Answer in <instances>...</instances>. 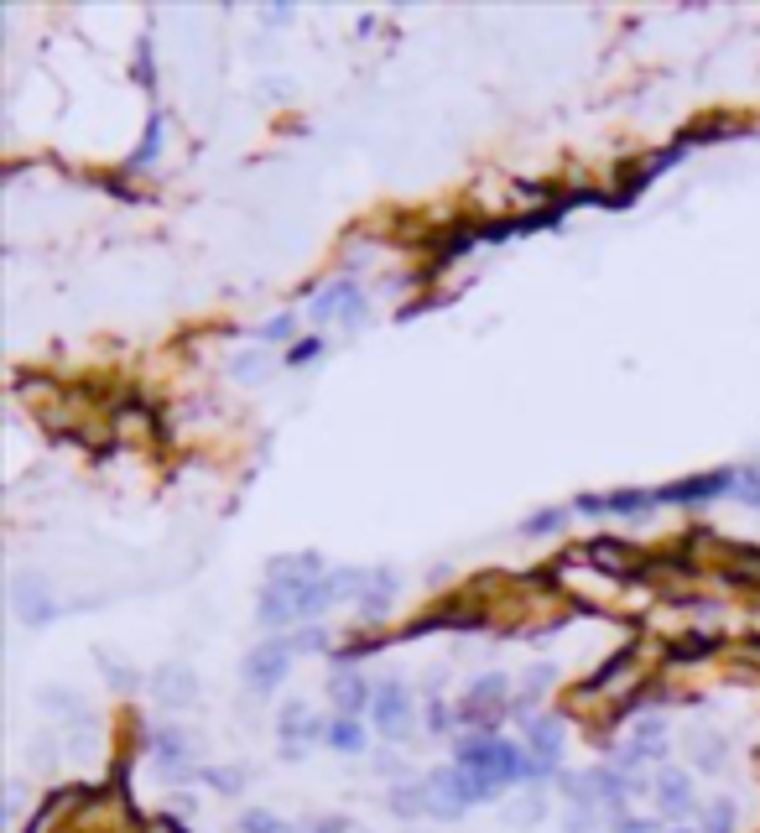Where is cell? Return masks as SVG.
Segmentation results:
<instances>
[{
    "label": "cell",
    "instance_id": "6da1fadb",
    "mask_svg": "<svg viewBox=\"0 0 760 833\" xmlns=\"http://www.w3.org/2000/svg\"><path fill=\"white\" fill-rule=\"evenodd\" d=\"M458 771H469L475 782H485L490 792L500 786H516V782H531V756H526L522 745H511V739L500 735H479V739H464L458 745Z\"/></svg>",
    "mask_w": 760,
    "mask_h": 833
},
{
    "label": "cell",
    "instance_id": "7a4b0ae2",
    "mask_svg": "<svg viewBox=\"0 0 760 833\" xmlns=\"http://www.w3.org/2000/svg\"><path fill=\"white\" fill-rule=\"evenodd\" d=\"M333 604L329 573L323 578H271L261 595V620L266 625H292V620H312Z\"/></svg>",
    "mask_w": 760,
    "mask_h": 833
},
{
    "label": "cell",
    "instance_id": "3957f363",
    "mask_svg": "<svg viewBox=\"0 0 760 833\" xmlns=\"http://www.w3.org/2000/svg\"><path fill=\"white\" fill-rule=\"evenodd\" d=\"M428 792H432V818H458L464 808H475V803H485V797H495L490 786L475 782V776H469V771H458V765H449V771H432Z\"/></svg>",
    "mask_w": 760,
    "mask_h": 833
},
{
    "label": "cell",
    "instance_id": "277c9868",
    "mask_svg": "<svg viewBox=\"0 0 760 833\" xmlns=\"http://www.w3.org/2000/svg\"><path fill=\"white\" fill-rule=\"evenodd\" d=\"M739 469H713V475H692V479H677V485H662L657 500L662 505H709V500L730 495L735 490Z\"/></svg>",
    "mask_w": 760,
    "mask_h": 833
},
{
    "label": "cell",
    "instance_id": "5b68a950",
    "mask_svg": "<svg viewBox=\"0 0 760 833\" xmlns=\"http://www.w3.org/2000/svg\"><path fill=\"white\" fill-rule=\"evenodd\" d=\"M370 719H376L380 735L402 739L412 730V693L402 683H376V693H370Z\"/></svg>",
    "mask_w": 760,
    "mask_h": 833
},
{
    "label": "cell",
    "instance_id": "8992f818",
    "mask_svg": "<svg viewBox=\"0 0 760 833\" xmlns=\"http://www.w3.org/2000/svg\"><path fill=\"white\" fill-rule=\"evenodd\" d=\"M286 666H292V646H286V641L256 646V651L245 657V688H250V693H271L286 677Z\"/></svg>",
    "mask_w": 760,
    "mask_h": 833
},
{
    "label": "cell",
    "instance_id": "52a82bcc",
    "mask_svg": "<svg viewBox=\"0 0 760 833\" xmlns=\"http://www.w3.org/2000/svg\"><path fill=\"white\" fill-rule=\"evenodd\" d=\"M312 313L344 323V329H355V323H365V292L355 282H333V286H323V297L312 303Z\"/></svg>",
    "mask_w": 760,
    "mask_h": 833
},
{
    "label": "cell",
    "instance_id": "ba28073f",
    "mask_svg": "<svg viewBox=\"0 0 760 833\" xmlns=\"http://www.w3.org/2000/svg\"><path fill=\"white\" fill-rule=\"evenodd\" d=\"M651 505H662L657 490H615V495H584V516H651Z\"/></svg>",
    "mask_w": 760,
    "mask_h": 833
},
{
    "label": "cell",
    "instance_id": "9c48e42d",
    "mask_svg": "<svg viewBox=\"0 0 760 833\" xmlns=\"http://www.w3.org/2000/svg\"><path fill=\"white\" fill-rule=\"evenodd\" d=\"M526 745H531V782L537 776H552L557 771V756H563V724L557 719H531Z\"/></svg>",
    "mask_w": 760,
    "mask_h": 833
},
{
    "label": "cell",
    "instance_id": "30bf717a",
    "mask_svg": "<svg viewBox=\"0 0 760 833\" xmlns=\"http://www.w3.org/2000/svg\"><path fill=\"white\" fill-rule=\"evenodd\" d=\"M323 735H329V724H318L308 709H286L282 714V756L286 761H303L308 745L312 739H323Z\"/></svg>",
    "mask_w": 760,
    "mask_h": 833
},
{
    "label": "cell",
    "instance_id": "8fae6325",
    "mask_svg": "<svg viewBox=\"0 0 760 833\" xmlns=\"http://www.w3.org/2000/svg\"><path fill=\"white\" fill-rule=\"evenodd\" d=\"M505 698H511V683H505V677H479L475 688L464 693V703H458V719L479 724V719L500 714V709H505Z\"/></svg>",
    "mask_w": 760,
    "mask_h": 833
},
{
    "label": "cell",
    "instance_id": "7c38bea8",
    "mask_svg": "<svg viewBox=\"0 0 760 833\" xmlns=\"http://www.w3.org/2000/svg\"><path fill=\"white\" fill-rule=\"evenodd\" d=\"M662 756H666V724H662V719H641V724H636V735H630V745H625V756H620V765H625V771H636V765L662 761Z\"/></svg>",
    "mask_w": 760,
    "mask_h": 833
},
{
    "label": "cell",
    "instance_id": "4fadbf2b",
    "mask_svg": "<svg viewBox=\"0 0 760 833\" xmlns=\"http://www.w3.org/2000/svg\"><path fill=\"white\" fill-rule=\"evenodd\" d=\"M370 683H365V677H359V672H350V666H344V672H333L329 677V698H333V709H339V714H365V709H370Z\"/></svg>",
    "mask_w": 760,
    "mask_h": 833
},
{
    "label": "cell",
    "instance_id": "5bb4252c",
    "mask_svg": "<svg viewBox=\"0 0 760 833\" xmlns=\"http://www.w3.org/2000/svg\"><path fill=\"white\" fill-rule=\"evenodd\" d=\"M657 808H662V818H688L692 812V782L683 771H672V765L657 771Z\"/></svg>",
    "mask_w": 760,
    "mask_h": 833
},
{
    "label": "cell",
    "instance_id": "9a60e30c",
    "mask_svg": "<svg viewBox=\"0 0 760 833\" xmlns=\"http://www.w3.org/2000/svg\"><path fill=\"white\" fill-rule=\"evenodd\" d=\"M151 750H157V761H162L167 776H193L188 750H183V735H177V730H157V735H151Z\"/></svg>",
    "mask_w": 760,
    "mask_h": 833
},
{
    "label": "cell",
    "instance_id": "2e32d148",
    "mask_svg": "<svg viewBox=\"0 0 760 833\" xmlns=\"http://www.w3.org/2000/svg\"><path fill=\"white\" fill-rule=\"evenodd\" d=\"M323 745H333V750H344V756H359L365 750V730H359V719L339 714L329 724V735H323Z\"/></svg>",
    "mask_w": 760,
    "mask_h": 833
},
{
    "label": "cell",
    "instance_id": "e0dca14e",
    "mask_svg": "<svg viewBox=\"0 0 760 833\" xmlns=\"http://www.w3.org/2000/svg\"><path fill=\"white\" fill-rule=\"evenodd\" d=\"M391 812H402V818L432 812V792H428V782H422V786H396V792H391Z\"/></svg>",
    "mask_w": 760,
    "mask_h": 833
},
{
    "label": "cell",
    "instance_id": "ac0fdd59",
    "mask_svg": "<svg viewBox=\"0 0 760 833\" xmlns=\"http://www.w3.org/2000/svg\"><path fill=\"white\" fill-rule=\"evenodd\" d=\"M692 765H698V771H724V739L692 735Z\"/></svg>",
    "mask_w": 760,
    "mask_h": 833
},
{
    "label": "cell",
    "instance_id": "d6986e66",
    "mask_svg": "<svg viewBox=\"0 0 760 833\" xmlns=\"http://www.w3.org/2000/svg\"><path fill=\"white\" fill-rule=\"evenodd\" d=\"M157 693H162V698H172V703H188V698H193V677L183 672V666H172V672H162V677H157Z\"/></svg>",
    "mask_w": 760,
    "mask_h": 833
},
{
    "label": "cell",
    "instance_id": "ffe728a7",
    "mask_svg": "<svg viewBox=\"0 0 760 833\" xmlns=\"http://www.w3.org/2000/svg\"><path fill=\"white\" fill-rule=\"evenodd\" d=\"M735 803H713L709 812H703V833H735Z\"/></svg>",
    "mask_w": 760,
    "mask_h": 833
},
{
    "label": "cell",
    "instance_id": "44dd1931",
    "mask_svg": "<svg viewBox=\"0 0 760 833\" xmlns=\"http://www.w3.org/2000/svg\"><path fill=\"white\" fill-rule=\"evenodd\" d=\"M240 833H292L282 818H271V812H245L240 818Z\"/></svg>",
    "mask_w": 760,
    "mask_h": 833
},
{
    "label": "cell",
    "instance_id": "7402d4cb",
    "mask_svg": "<svg viewBox=\"0 0 760 833\" xmlns=\"http://www.w3.org/2000/svg\"><path fill=\"white\" fill-rule=\"evenodd\" d=\"M735 490H739V500H750V505H760V464H745V469H739Z\"/></svg>",
    "mask_w": 760,
    "mask_h": 833
},
{
    "label": "cell",
    "instance_id": "603a6c76",
    "mask_svg": "<svg viewBox=\"0 0 760 833\" xmlns=\"http://www.w3.org/2000/svg\"><path fill=\"white\" fill-rule=\"evenodd\" d=\"M297 329V318H292V313H282V318H271V323H266V344H277V339H286V333Z\"/></svg>",
    "mask_w": 760,
    "mask_h": 833
},
{
    "label": "cell",
    "instance_id": "cb8c5ba5",
    "mask_svg": "<svg viewBox=\"0 0 760 833\" xmlns=\"http://www.w3.org/2000/svg\"><path fill=\"white\" fill-rule=\"evenodd\" d=\"M610 833H662L657 823H646V818H615V829Z\"/></svg>",
    "mask_w": 760,
    "mask_h": 833
},
{
    "label": "cell",
    "instance_id": "d4e9b609",
    "mask_svg": "<svg viewBox=\"0 0 760 833\" xmlns=\"http://www.w3.org/2000/svg\"><path fill=\"white\" fill-rule=\"evenodd\" d=\"M318 350H323V339H303V344H297V350H292L286 359H292V365H308V359L318 355Z\"/></svg>",
    "mask_w": 760,
    "mask_h": 833
},
{
    "label": "cell",
    "instance_id": "484cf974",
    "mask_svg": "<svg viewBox=\"0 0 760 833\" xmlns=\"http://www.w3.org/2000/svg\"><path fill=\"white\" fill-rule=\"evenodd\" d=\"M557 526H563V516H557V511H547V516H531V522H526V531H557Z\"/></svg>",
    "mask_w": 760,
    "mask_h": 833
},
{
    "label": "cell",
    "instance_id": "4316f807",
    "mask_svg": "<svg viewBox=\"0 0 760 833\" xmlns=\"http://www.w3.org/2000/svg\"><path fill=\"white\" fill-rule=\"evenodd\" d=\"M672 833H688V829H672Z\"/></svg>",
    "mask_w": 760,
    "mask_h": 833
}]
</instances>
